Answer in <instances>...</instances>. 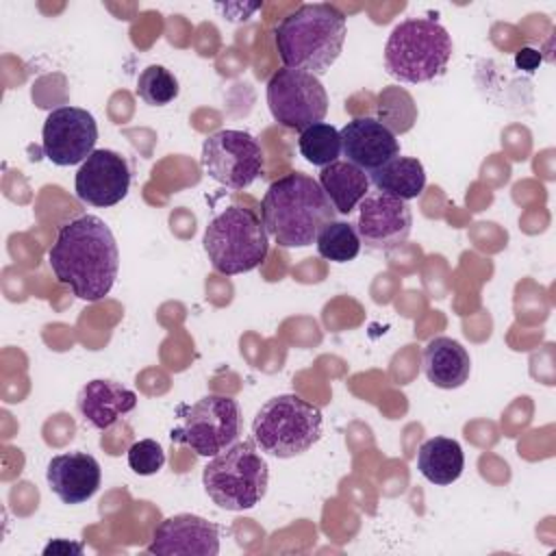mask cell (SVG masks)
<instances>
[{
  "label": "cell",
  "instance_id": "obj_1",
  "mask_svg": "<svg viewBox=\"0 0 556 556\" xmlns=\"http://www.w3.org/2000/svg\"><path fill=\"white\" fill-rule=\"evenodd\" d=\"M48 263L56 280L76 298L98 302L115 285L119 250L106 222L85 213L59 228L48 250Z\"/></svg>",
  "mask_w": 556,
  "mask_h": 556
},
{
  "label": "cell",
  "instance_id": "obj_2",
  "mask_svg": "<svg viewBox=\"0 0 556 556\" xmlns=\"http://www.w3.org/2000/svg\"><path fill=\"white\" fill-rule=\"evenodd\" d=\"M334 206L319 180L308 174L291 172L276 178L261 202V217L267 235L282 248H306L319 230L334 222Z\"/></svg>",
  "mask_w": 556,
  "mask_h": 556
},
{
  "label": "cell",
  "instance_id": "obj_3",
  "mask_svg": "<svg viewBox=\"0 0 556 556\" xmlns=\"http://www.w3.org/2000/svg\"><path fill=\"white\" fill-rule=\"evenodd\" d=\"M345 35V15L334 4L308 2L282 17L274 39L285 67L302 70L319 78L339 59Z\"/></svg>",
  "mask_w": 556,
  "mask_h": 556
},
{
  "label": "cell",
  "instance_id": "obj_4",
  "mask_svg": "<svg viewBox=\"0 0 556 556\" xmlns=\"http://www.w3.org/2000/svg\"><path fill=\"white\" fill-rule=\"evenodd\" d=\"M452 50V37L437 20L410 17L387 39L384 70L400 83H428L445 72Z\"/></svg>",
  "mask_w": 556,
  "mask_h": 556
},
{
  "label": "cell",
  "instance_id": "obj_5",
  "mask_svg": "<svg viewBox=\"0 0 556 556\" xmlns=\"http://www.w3.org/2000/svg\"><path fill=\"white\" fill-rule=\"evenodd\" d=\"M321 410L295 393L267 400L252 419V439L261 452L293 458L321 439Z\"/></svg>",
  "mask_w": 556,
  "mask_h": 556
},
{
  "label": "cell",
  "instance_id": "obj_6",
  "mask_svg": "<svg viewBox=\"0 0 556 556\" xmlns=\"http://www.w3.org/2000/svg\"><path fill=\"white\" fill-rule=\"evenodd\" d=\"M269 467L254 441H237L213 456L202 471L206 495L226 510L254 508L267 491Z\"/></svg>",
  "mask_w": 556,
  "mask_h": 556
},
{
  "label": "cell",
  "instance_id": "obj_7",
  "mask_svg": "<svg viewBox=\"0 0 556 556\" xmlns=\"http://www.w3.org/2000/svg\"><path fill=\"white\" fill-rule=\"evenodd\" d=\"M204 252L215 271L237 276L256 269L269 252L263 219L243 206H228L215 215L202 237Z\"/></svg>",
  "mask_w": 556,
  "mask_h": 556
},
{
  "label": "cell",
  "instance_id": "obj_8",
  "mask_svg": "<svg viewBox=\"0 0 556 556\" xmlns=\"http://www.w3.org/2000/svg\"><path fill=\"white\" fill-rule=\"evenodd\" d=\"M178 426L169 430L172 443L187 445L198 456H217L241 434V408L228 395L208 393L193 404L176 408Z\"/></svg>",
  "mask_w": 556,
  "mask_h": 556
},
{
  "label": "cell",
  "instance_id": "obj_9",
  "mask_svg": "<svg viewBox=\"0 0 556 556\" xmlns=\"http://www.w3.org/2000/svg\"><path fill=\"white\" fill-rule=\"evenodd\" d=\"M267 106L280 126L302 132L304 128L324 122L328 113V93L317 76L302 70L280 67L267 80Z\"/></svg>",
  "mask_w": 556,
  "mask_h": 556
},
{
  "label": "cell",
  "instance_id": "obj_10",
  "mask_svg": "<svg viewBox=\"0 0 556 556\" xmlns=\"http://www.w3.org/2000/svg\"><path fill=\"white\" fill-rule=\"evenodd\" d=\"M200 161L213 180L239 191L263 174L265 154L258 139L250 132L224 128L204 139Z\"/></svg>",
  "mask_w": 556,
  "mask_h": 556
},
{
  "label": "cell",
  "instance_id": "obj_11",
  "mask_svg": "<svg viewBox=\"0 0 556 556\" xmlns=\"http://www.w3.org/2000/svg\"><path fill=\"white\" fill-rule=\"evenodd\" d=\"M96 117L80 106H59L48 113L41 128V148L50 163L70 167L83 163L96 148Z\"/></svg>",
  "mask_w": 556,
  "mask_h": 556
},
{
  "label": "cell",
  "instance_id": "obj_12",
  "mask_svg": "<svg viewBox=\"0 0 556 556\" xmlns=\"http://www.w3.org/2000/svg\"><path fill=\"white\" fill-rule=\"evenodd\" d=\"M413 228V215L404 200L384 191H369L358 204L356 232L369 250H393L404 243Z\"/></svg>",
  "mask_w": 556,
  "mask_h": 556
},
{
  "label": "cell",
  "instance_id": "obj_13",
  "mask_svg": "<svg viewBox=\"0 0 556 556\" xmlns=\"http://www.w3.org/2000/svg\"><path fill=\"white\" fill-rule=\"evenodd\" d=\"M130 189L128 161L115 150H93L78 167L74 191L78 200L91 206H113L126 198Z\"/></svg>",
  "mask_w": 556,
  "mask_h": 556
},
{
  "label": "cell",
  "instance_id": "obj_14",
  "mask_svg": "<svg viewBox=\"0 0 556 556\" xmlns=\"http://www.w3.org/2000/svg\"><path fill=\"white\" fill-rule=\"evenodd\" d=\"M148 552L161 556H215L219 552V528L191 513L172 515L154 528Z\"/></svg>",
  "mask_w": 556,
  "mask_h": 556
},
{
  "label": "cell",
  "instance_id": "obj_15",
  "mask_svg": "<svg viewBox=\"0 0 556 556\" xmlns=\"http://www.w3.org/2000/svg\"><path fill=\"white\" fill-rule=\"evenodd\" d=\"M339 135L345 159L367 174L400 156V141L376 117H354Z\"/></svg>",
  "mask_w": 556,
  "mask_h": 556
},
{
  "label": "cell",
  "instance_id": "obj_16",
  "mask_svg": "<svg viewBox=\"0 0 556 556\" xmlns=\"http://www.w3.org/2000/svg\"><path fill=\"white\" fill-rule=\"evenodd\" d=\"M46 480L63 504H83L100 489L102 469L87 452H65L50 458Z\"/></svg>",
  "mask_w": 556,
  "mask_h": 556
},
{
  "label": "cell",
  "instance_id": "obj_17",
  "mask_svg": "<svg viewBox=\"0 0 556 556\" xmlns=\"http://www.w3.org/2000/svg\"><path fill=\"white\" fill-rule=\"evenodd\" d=\"M76 406L87 426L106 430L137 406V393L122 382L96 378L78 391Z\"/></svg>",
  "mask_w": 556,
  "mask_h": 556
},
{
  "label": "cell",
  "instance_id": "obj_18",
  "mask_svg": "<svg viewBox=\"0 0 556 556\" xmlns=\"http://www.w3.org/2000/svg\"><path fill=\"white\" fill-rule=\"evenodd\" d=\"M426 378L439 389H458L469 380V352L452 337H434L424 348L421 356Z\"/></svg>",
  "mask_w": 556,
  "mask_h": 556
},
{
  "label": "cell",
  "instance_id": "obj_19",
  "mask_svg": "<svg viewBox=\"0 0 556 556\" xmlns=\"http://www.w3.org/2000/svg\"><path fill=\"white\" fill-rule=\"evenodd\" d=\"M319 185L334 211L350 215L369 193V174L350 161H334L319 172Z\"/></svg>",
  "mask_w": 556,
  "mask_h": 556
},
{
  "label": "cell",
  "instance_id": "obj_20",
  "mask_svg": "<svg viewBox=\"0 0 556 556\" xmlns=\"http://www.w3.org/2000/svg\"><path fill=\"white\" fill-rule=\"evenodd\" d=\"M419 473L439 486L452 484L465 469V454L458 441L447 437H432L421 443L417 452Z\"/></svg>",
  "mask_w": 556,
  "mask_h": 556
},
{
  "label": "cell",
  "instance_id": "obj_21",
  "mask_svg": "<svg viewBox=\"0 0 556 556\" xmlns=\"http://www.w3.org/2000/svg\"><path fill=\"white\" fill-rule=\"evenodd\" d=\"M369 182H374L378 191H384L406 202L424 191L426 172L421 161L413 156H395L382 167L369 172Z\"/></svg>",
  "mask_w": 556,
  "mask_h": 556
},
{
  "label": "cell",
  "instance_id": "obj_22",
  "mask_svg": "<svg viewBox=\"0 0 556 556\" xmlns=\"http://www.w3.org/2000/svg\"><path fill=\"white\" fill-rule=\"evenodd\" d=\"M298 150L311 165L326 167L341 156V135L328 122L313 124L300 132Z\"/></svg>",
  "mask_w": 556,
  "mask_h": 556
},
{
  "label": "cell",
  "instance_id": "obj_23",
  "mask_svg": "<svg viewBox=\"0 0 556 556\" xmlns=\"http://www.w3.org/2000/svg\"><path fill=\"white\" fill-rule=\"evenodd\" d=\"M317 252L319 256L332 261V263H348V261H354L361 252V239H358V232L352 224L348 222H330L326 224L317 239Z\"/></svg>",
  "mask_w": 556,
  "mask_h": 556
},
{
  "label": "cell",
  "instance_id": "obj_24",
  "mask_svg": "<svg viewBox=\"0 0 556 556\" xmlns=\"http://www.w3.org/2000/svg\"><path fill=\"white\" fill-rule=\"evenodd\" d=\"M417 119V106L413 96L402 87H387L378 93V122L393 135L408 132Z\"/></svg>",
  "mask_w": 556,
  "mask_h": 556
},
{
  "label": "cell",
  "instance_id": "obj_25",
  "mask_svg": "<svg viewBox=\"0 0 556 556\" xmlns=\"http://www.w3.org/2000/svg\"><path fill=\"white\" fill-rule=\"evenodd\" d=\"M178 91V78L163 65H148L137 78V96L150 106L169 104Z\"/></svg>",
  "mask_w": 556,
  "mask_h": 556
},
{
  "label": "cell",
  "instance_id": "obj_26",
  "mask_svg": "<svg viewBox=\"0 0 556 556\" xmlns=\"http://www.w3.org/2000/svg\"><path fill=\"white\" fill-rule=\"evenodd\" d=\"M128 467L139 476H152L165 465V452L154 439L135 441L128 447Z\"/></svg>",
  "mask_w": 556,
  "mask_h": 556
},
{
  "label": "cell",
  "instance_id": "obj_27",
  "mask_svg": "<svg viewBox=\"0 0 556 556\" xmlns=\"http://www.w3.org/2000/svg\"><path fill=\"white\" fill-rule=\"evenodd\" d=\"M541 63V54H536L534 50H521L519 54H517V65L519 67H523V70H528V72H532L536 65Z\"/></svg>",
  "mask_w": 556,
  "mask_h": 556
},
{
  "label": "cell",
  "instance_id": "obj_28",
  "mask_svg": "<svg viewBox=\"0 0 556 556\" xmlns=\"http://www.w3.org/2000/svg\"><path fill=\"white\" fill-rule=\"evenodd\" d=\"M56 552H74V554H80L83 552V545H74V543H67V541H54V543H50L46 549H43V554H56Z\"/></svg>",
  "mask_w": 556,
  "mask_h": 556
}]
</instances>
